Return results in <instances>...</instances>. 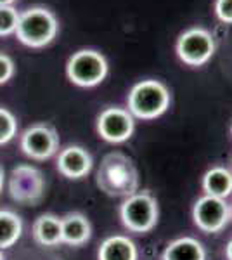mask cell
I'll return each mask as SVG.
<instances>
[{
  "instance_id": "cell-10",
  "label": "cell",
  "mask_w": 232,
  "mask_h": 260,
  "mask_svg": "<svg viewBox=\"0 0 232 260\" xmlns=\"http://www.w3.org/2000/svg\"><path fill=\"white\" fill-rule=\"evenodd\" d=\"M59 148V136L50 125L37 123L28 127L21 136V149L31 160H47Z\"/></svg>"
},
{
  "instance_id": "cell-17",
  "label": "cell",
  "mask_w": 232,
  "mask_h": 260,
  "mask_svg": "<svg viewBox=\"0 0 232 260\" xmlns=\"http://www.w3.org/2000/svg\"><path fill=\"white\" fill-rule=\"evenodd\" d=\"M23 222L18 213L11 210H0V250L11 248L21 238Z\"/></svg>"
},
{
  "instance_id": "cell-18",
  "label": "cell",
  "mask_w": 232,
  "mask_h": 260,
  "mask_svg": "<svg viewBox=\"0 0 232 260\" xmlns=\"http://www.w3.org/2000/svg\"><path fill=\"white\" fill-rule=\"evenodd\" d=\"M19 12L14 6H0V37H9L16 33Z\"/></svg>"
},
{
  "instance_id": "cell-5",
  "label": "cell",
  "mask_w": 232,
  "mask_h": 260,
  "mask_svg": "<svg viewBox=\"0 0 232 260\" xmlns=\"http://www.w3.org/2000/svg\"><path fill=\"white\" fill-rule=\"evenodd\" d=\"M108 71L109 66L106 57L94 49L78 50L66 62V75L70 82L83 89L99 85L108 77Z\"/></svg>"
},
{
  "instance_id": "cell-7",
  "label": "cell",
  "mask_w": 232,
  "mask_h": 260,
  "mask_svg": "<svg viewBox=\"0 0 232 260\" xmlns=\"http://www.w3.org/2000/svg\"><path fill=\"white\" fill-rule=\"evenodd\" d=\"M230 208L225 200L215 196H201L192 207V220L206 234H217L229 224Z\"/></svg>"
},
{
  "instance_id": "cell-9",
  "label": "cell",
  "mask_w": 232,
  "mask_h": 260,
  "mask_svg": "<svg viewBox=\"0 0 232 260\" xmlns=\"http://www.w3.org/2000/svg\"><path fill=\"white\" fill-rule=\"evenodd\" d=\"M11 196L18 203L35 205L39 203L45 191V180L35 167L19 165L12 170L9 182Z\"/></svg>"
},
{
  "instance_id": "cell-2",
  "label": "cell",
  "mask_w": 232,
  "mask_h": 260,
  "mask_svg": "<svg viewBox=\"0 0 232 260\" xmlns=\"http://www.w3.org/2000/svg\"><path fill=\"white\" fill-rule=\"evenodd\" d=\"M172 95L168 87L159 80H142L130 89L126 98L128 113L139 120H154L167 113L170 108Z\"/></svg>"
},
{
  "instance_id": "cell-1",
  "label": "cell",
  "mask_w": 232,
  "mask_h": 260,
  "mask_svg": "<svg viewBox=\"0 0 232 260\" xmlns=\"http://www.w3.org/2000/svg\"><path fill=\"white\" fill-rule=\"evenodd\" d=\"M97 186L109 196H130L139 191V172L132 158L113 151L103 158L97 170Z\"/></svg>"
},
{
  "instance_id": "cell-20",
  "label": "cell",
  "mask_w": 232,
  "mask_h": 260,
  "mask_svg": "<svg viewBox=\"0 0 232 260\" xmlns=\"http://www.w3.org/2000/svg\"><path fill=\"white\" fill-rule=\"evenodd\" d=\"M215 14L225 24H232V0H215Z\"/></svg>"
},
{
  "instance_id": "cell-3",
  "label": "cell",
  "mask_w": 232,
  "mask_h": 260,
  "mask_svg": "<svg viewBox=\"0 0 232 260\" xmlns=\"http://www.w3.org/2000/svg\"><path fill=\"white\" fill-rule=\"evenodd\" d=\"M59 31L57 18L47 7H29L19 12L16 37L21 44L31 49H42L56 39Z\"/></svg>"
},
{
  "instance_id": "cell-15",
  "label": "cell",
  "mask_w": 232,
  "mask_h": 260,
  "mask_svg": "<svg viewBox=\"0 0 232 260\" xmlns=\"http://www.w3.org/2000/svg\"><path fill=\"white\" fill-rule=\"evenodd\" d=\"M33 238L42 246H56L62 243L61 219L52 213H44L33 224Z\"/></svg>"
},
{
  "instance_id": "cell-19",
  "label": "cell",
  "mask_w": 232,
  "mask_h": 260,
  "mask_svg": "<svg viewBox=\"0 0 232 260\" xmlns=\"http://www.w3.org/2000/svg\"><path fill=\"white\" fill-rule=\"evenodd\" d=\"M18 132V121L9 110L0 108V146L7 144L16 137Z\"/></svg>"
},
{
  "instance_id": "cell-13",
  "label": "cell",
  "mask_w": 232,
  "mask_h": 260,
  "mask_svg": "<svg viewBox=\"0 0 232 260\" xmlns=\"http://www.w3.org/2000/svg\"><path fill=\"white\" fill-rule=\"evenodd\" d=\"M62 224V243L71 246H82L90 240L92 228L83 213L73 212L61 219Z\"/></svg>"
},
{
  "instance_id": "cell-11",
  "label": "cell",
  "mask_w": 232,
  "mask_h": 260,
  "mask_svg": "<svg viewBox=\"0 0 232 260\" xmlns=\"http://www.w3.org/2000/svg\"><path fill=\"white\" fill-rule=\"evenodd\" d=\"M57 170L68 179H82L92 170V156L82 146H68L59 153Z\"/></svg>"
},
{
  "instance_id": "cell-21",
  "label": "cell",
  "mask_w": 232,
  "mask_h": 260,
  "mask_svg": "<svg viewBox=\"0 0 232 260\" xmlns=\"http://www.w3.org/2000/svg\"><path fill=\"white\" fill-rule=\"evenodd\" d=\"M14 75V61L7 54L0 52V85L7 83Z\"/></svg>"
},
{
  "instance_id": "cell-23",
  "label": "cell",
  "mask_w": 232,
  "mask_h": 260,
  "mask_svg": "<svg viewBox=\"0 0 232 260\" xmlns=\"http://www.w3.org/2000/svg\"><path fill=\"white\" fill-rule=\"evenodd\" d=\"M4 182H6V174H4V169L0 167V192L4 189Z\"/></svg>"
},
{
  "instance_id": "cell-26",
  "label": "cell",
  "mask_w": 232,
  "mask_h": 260,
  "mask_svg": "<svg viewBox=\"0 0 232 260\" xmlns=\"http://www.w3.org/2000/svg\"><path fill=\"white\" fill-rule=\"evenodd\" d=\"M230 217H232V208H230Z\"/></svg>"
},
{
  "instance_id": "cell-24",
  "label": "cell",
  "mask_w": 232,
  "mask_h": 260,
  "mask_svg": "<svg viewBox=\"0 0 232 260\" xmlns=\"http://www.w3.org/2000/svg\"><path fill=\"white\" fill-rule=\"evenodd\" d=\"M16 0H0V6H12Z\"/></svg>"
},
{
  "instance_id": "cell-27",
  "label": "cell",
  "mask_w": 232,
  "mask_h": 260,
  "mask_svg": "<svg viewBox=\"0 0 232 260\" xmlns=\"http://www.w3.org/2000/svg\"><path fill=\"white\" fill-rule=\"evenodd\" d=\"M230 134H232V127H230Z\"/></svg>"
},
{
  "instance_id": "cell-16",
  "label": "cell",
  "mask_w": 232,
  "mask_h": 260,
  "mask_svg": "<svg viewBox=\"0 0 232 260\" xmlns=\"http://www.w3.org/2000/svg\"><path fill=\"white\" fill-rule=\"evenodd\" d=\"M205 194L215 198H229L232 194V172L225 167H213L203 175Z\"/></svg>"
},
{
  "instance_id": "cell-4",
  "label": "cell",
  "mask_w": 232,
  "mask_h": 260,
  "mask_svg": "<svg viewBox=\"0 0 232 260\" xmlns=\"http://www.w3.org/2000/svg\"><path fill=\"white\" fill-rule=\"evenodd\" d=\"M158 201L147 191H137L126 196L120 207V219L123 225L139 234L153 231L158 224Z\"/></svg>"
},
{
  "instance_id": "cell-6",
  "label": "cell",
  "mask_w": 232,
  "mask_h": 260,
  "mask_svg": "<svg viewBox=\"0 0 232 260\" xmlns=\"http://www.w3.org/2000/svg\"><path fill=\"white\" fill-rule=\"evenodd\" d=\"M179 59L187 66H203L215 54V39L208 30L194 26L179 37L175 45Z\"/></svg>"
},
{
  "instance_id": "cell-14",
  "label": "cell",
  "mask_w": 232,
  "mask_h": 260,
  "mask_svg": "<svg viewBox=\"0 0 232 260\" xmlns=\"http://www.w3.org/2000/svg\"><path fill=\"white\" fill-rule=\"evenodd\" d=\"M163 260H206V250L203 243L196 238H177L164 248Z\"/></svg>"
},
{
  "instance_id": "cell-12",
  "label": "cell",
  "mask_w": 232,
  "mask_h": 260,
  "mask_svg": "<svg viewBox=\"0 0 232 260\" xmlns=\"http://www.w3.org/2000/svg\"><path fill=\"white\" fill-rule=\"evenodd\" d=\"M139 251L136 243L130 240L128 236H115L106 238L99 246L97 251V260H137Z\"/></svg>"
},
{
  "instance_id": "cell-8",
  "label": "cell",
  "mask_w": 232,
  "mask_h": 260,
  "mask_svg": "<svg viewBox=\"0 0 232 260\" xmlns=\"http://www.w3.org/2000/svg\"><path fill=\"white\" fill-rule=\"evenodd\" d=\"M134 130H136V118L125 108L109 106L97 116V134L101 139L111 144L128 141Z\"/></svg>"
},
{
  "instance_id": "cell-22",
  "label": "cell",
  "mask_w": 232,
  "mask_h": 260,
  "mask_svg": "<svg viewBox=\"0 0 232 260\" xmlns=\"http://www.w3.org/2000/svg\"><path fill=\"white\" fill-rule=\"evenodd\" d=\"M225 257H227V260H232V238L225 246Z\"/></svg>"
},
{
  "instance_id": "cell-25",
  "label": "cell",
  "mask_w": 232,
  "mask_h": 260,
  "mask_svg": "<svg viewBox=\"0 0 232 260\" xmlns=\"http://www.w3.org/2000/svg\"><path fill=\"white\" fill-rule=\"evenodd\" d=\"M0 260H6V257H4V251L0 250Z\"/></svg>"
}]
</instances>
